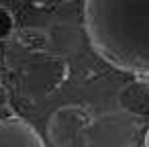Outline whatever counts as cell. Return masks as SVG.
<instances>
[{
    "label": "cell",
    "mask_w": 149,
    "mask_h": 147,
    "mask_svg": "<svg viewBox=\"0 0 149 147\" xmlns=\"http://www.w3.org/2000/svg\"><path fill=\"white\" fill-rule=\"evenodd\" d=\"M84 29L104 61L137 78L149 76V2L88 0Z\"/></svg>",
    "instance_id": "6da1fadb"
},
{
    "label": "cell",
    "mask_w": 149,
    "mask_h": 147,
    "mask_svg": "<svg viewBox=\"0 0 149 147\" xmlns=\"http://www.w3.org/2000/svg\"><path fill=\"white\" fill-rule=\"evenodd\" d=\"M94 116L82 104H65L57 108L49 123L47 135L53 147H90Z\"/></svg>",
    "instance_id": "7a4b0ae2"
},
{
    "label": "cell",
    "mask_w": 149,
    "mask_h": 147,
    "mask_svg": "<svg viewBox=\"0 0 149 147\" xmlns=\"http://www.w3.org/2000/svg\"><path fill=\"white\" fill-rule=\"evenodd\" d=\"M116 102L125 116L135 118V121H145L149 118V80L147 78H135L127 82L118 94Z\"/></svg>",
    "instance_id": "3957f363"
},
{
    "label": "cell",
    "mask_w": 149,
    "mask_h": 147,
    "mask_svg": "<svg viewBox=\"0 0 149 147\" xmlns=\"http://www.w3.org/2000/svg\"><path fill=\"white\" fill-rule=\"evenodd\" d=\"M0 147H45L41 135L25 121L0 118Z\"/></svg>",
    "instance_id": "277c9868"
},
{
    "label": "cell",
    "mask_w": 149,
    "mask_h": 147,
    "mask_svg": "<svg viewBox=\"0 0 149 147\" xmlns=\"http://www.w3.org/2000/svg\"><path fill=\"white\" fill-rule=\"evenodd\" d=\"M143 147H149V131H147V135H145V141H143Z\"/></svg>",
    "instance_id": "5b68a950"
}]
</instances>
